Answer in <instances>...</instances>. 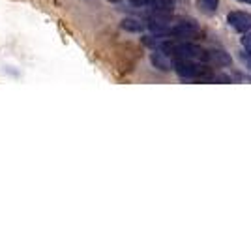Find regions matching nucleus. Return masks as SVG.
I'll list each match as a JSON object with an SVG mask.
<instances>
[{
  "mask_svg": "<svg viewBox=\"0 0 251 225\" xmlns=\"http://www.w3.org/2000/svg\"><path fill=\"white\" fill-rule=\"evenodd\" d=\"M159 51L167 54V56H175V58H191V60H204L208 62V51L202 49L201 45L189 42H161L157 43Z\"/></svg>",
  "mask_w": 251,
  "mask_h": 225,
  "instance_id": "f257e3e1",
  "label": "nucleus"
},
{
  "mask_svg": "<svg viewBox=\"0 0 251 225\" xmlns=\"http://www.w3.org/2000/svg\"><path fill=\"white\" fill-rule=\"evenodd\" d=\"M173 68L180 77L184 79H197V81H210L214 74L206 64H201L197 60H191V58H176L173 62Z\"/></svg>",
  "mask_w": 251,
  "mask_h": 225,
  "instance_id": "f03ea898",
  "label": "nucleus"
},
{
  "mask_svg": "<svg viewBox=\"0 0 251 225\" xmlns=\"http://www.w3.org/2000/svg\"><path fill=\"white\" fill-rule=\"evenodd\" d=\"M227 23L236 32H248L251 28V15L246 11H230L227 15Z\"/></svg>",
  "mask_w": 251,
  "mask_h": 225,
  "instance_id": "7ed1b4c3",
  "label": "nucleus"
},
{
  "mask_svg": "<svg viewBox=\"0 0 251 225\" xmlns=\"http://www.w3.org/2000/svg\"><path fill=\"white\" fill-rule=\"evenodd\" d=\"M197 30H199L197 23L184 21V23H178V25L169 26V30L165 32V36H176V38H184V36H189V34H195Z\"/></svg>",
  "mask_w": 251,
  "mask_h": 225,
  "instance_id": "20e7f679",
  "label": "nucleus"
},
{
  "mask_svg": "<svg viewBox=\"0 0 251 225\" xmlns=\"http://www.w3.org/2000/svg\"><path fill=\"white\" fill-rule=\"evenodd\" d=\"M145 6H148L150 10H154L156 13H169L175 8V0H148Z\"/></svg>",
  "mask_w": 251,
  "mask_h": 225,
  "instance_id": "39448f33",
  "label": "nucleus"
},
{
  "mask_svg": "<svg viewBox=\"0 0 251 225\" xmlns=\"http://www.w3.org/2000/svg\"><path fill=\"white\" fill-rule=\"evenodd\" d=\"M208 62H216L220 66H229L230 56L223 51H208Z\"/></svg>",
  "mask_w": 251,
  "mask_h": 225,
  "instance_id": "423d86ee",
  "label": "nucleus"
},
{
  "mask_svg": "<svg viewBox=\"0 0 251 225\" xmlns=\"http://www.w3.org/2000/svg\"><path fill=\"white\" fill-rule=\"evenodd\" d=\"M165 56H167V54L163 53V51H161V53H156V54H152V62H154V64L157 66V68H161V70H169V68H171V62H169L167 58H165Z\"/></svg>",
  "mask_w": 251,
  "mask_h": 225,
  "instance_id": "0eeeda50",
  "label": "nucleus"
},
{
  "mask_svg": "<svg viewBox=\"0 0 251 225\" xmlns=\"http://www.w3.org/2000/svg\"><path fill=\"white\" fill-rule=\"evenodd\" d=\"M122 28L129 30V32H141L143 30V23L137 21V19H124L122 21Z\"/></svg>",
  "mask_w": 251,
  "mask_h": 225,
  "instance_id": "6e6552de",
  "label": "nucleus"
},
{
  "mask_svg": "<svg viewBox=\"0 0 251 225\" xmlns=\"http://www.w3.org/2000/svg\"><path fill=\"white\" fill-rule=\"evenodd\" d=\"M197 2H199L201 10L206 11V13H214L218 10V4H220V0H197Z\"/></svg>",
  "mask_w": 251,
  "mask_h": 225,
  "instance_id": "1a4fd4ad",
  "label": "nucleus"
},
{
  "mask_svg": "<svg viewBox=\"0 0 251 225\" xmlns=\"http://www.w3.org/2000/svg\"><path fill=\"white\" fill-rule=\"evenodd\" d=\"M242 45H244V49L251 53V34H246L244 38H242Z\"/></svg>",
  "mask_w": 251,
  "mask_h": 225,
  "instance_id": "9d476101",
  "label": "nucleus"
},
{
  "mask_svg": "<svg viewBox=\"0 0 251 225\" xmlns=\"http://www.w3.org/2000/svg\"><path fill=\"white\" fill-rule=\"evenodd\" d=\"M242 60H244V64L248 66V68H251V53H242Z\"/></svg>",
  "mask_w": 251,
  "mask_h": 225,
  "instance_id": "9b49d317",
  "label": "nucleus"
},
{
  "mask_svg": "<svg viewBox=\"0 0 251 225\" xmlns=\"http://www.w3.org/2000/svg\"><path fill=\"white\" fill-rule=\"evenodd\" d=\"M240 2H244V4H251V0H240Z\"/></svg>",
  "mask_w": 251,
  "mask_h": 225,
  "instance_id": "f8f14e48",
  "label": "nucleus"
},
{
  "mask_svg": "<svg viewBox=\"0 0 251 225\" xmlns=\"http://www.w3.org/2000/svg\"><path fill=\"white\" fill-rule=\"evenodd\" d=\"M111 2H118V0H111Z\"/></svg>",
  "mask_w": 251,
  "mask_h": 225,
  "instance_id": "ddd939ff",
  "label": "nucleus"
}]
</instances>
